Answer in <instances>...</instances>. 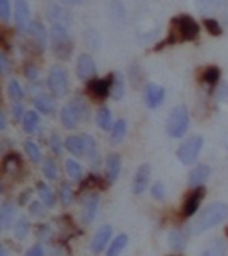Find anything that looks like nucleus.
Listing matches in <instances>:
<instances>
[{
	"label": "nucleus",
	"mask_w": 228,
	"mask_h": 256,
	"mask_svg": "<svg viewBox=\"0 0 228 256\" xmlns=\"http://www.w3.org/2000/svg\"><path fill=\"white\" fill-rule=\"evenodd\" d=\"M164 97H166V91H164L162 86H160L156 83H147L146 84L144 100H146V105L150 110H156L164 102Z\"/></svg>",
	"instance_id": "13"
},
{
	"label": "nucleus",
	"mask_w": 228,
	"mask_h": 256,
	"mask_svg": "<svg viewBox=\"0 0 228 256\" xmlns=\"http://www.w3.org/2000/svg\"><path fill=\"white\" fill-rule=\"evenodd\" d=\"M83 136V140H84V148H86V153L84 155L90 156V160L92 162H96L98 160L97 156V144H96V140L91 134H82Z\"/></svg>",
	"instance_id": "35"
},
{
	"label": "nucleus",
	"mask_w": 228,
	"mask_h": 256,
	"mask_svg": "<svg viewBox=\"0 0 228 256\" xmlns=\"http://www.w3.org/2000/svg\"><path fill=\"white\" fill-rule=\"evenodd\" d=\"M111 236H112V228L111 225H102L100 226L94 238H92V242H91V250L92 253L98 254V253H102L106 246H108V242L111 240Z\"/></svg>",
	"instance_id": "16"
},
{
	"label": "nucleus",
	"mask_w": 228,
	"mask_h": 256,
	"mask_svg": "<svg viewBox=\"0 0 228 256\" xmlns=\"http://www.w3.org/2000/svg\"><path fill=\"white\" fill-rule=\"evenodd\" d=\"M33 105H34V108L38 111L46 114V116H52V114L55 112V110H56L55 100L50 97V96H47V94L36 96L34 100H33Z\"/></svg>",
	"instance_id": "20"
},
{
	"label": "nucleus",
	"mask_w": 228,
	"mask_h": 256,
	"mask_svg": "<svg viewBox=\"0 0 228 256\" xmlns=\"http://www.w3.org/2000/svg\"><path fill=\"white\" fill-rule=\"evenodd\" d=\"M28 233H30V220L27 217H20L14 225V236L22 240L28 236Z\"/></svg>",
	"instance_id": "36"
},
{
	"label": "nucleus",
	"mask_w": 228,
	"mask_h": 256,
	"mask_svg": "<svg viewBox=\"0 0 228 256\" xmlns=\"http://www.w3.org/2000/svg\"><path fill=\"white\" fill-rule=\"evenodd\" d=\"M22 124H24V132L25 133H34L38 125H40V114H38L36 111H27L25 112V116L22 119Z\"/></svg>",
	"instance_id": "29"
},
{
	"label": "nucleus",
	"mask_w": 228,
	"mask_h": 256,
	"mask_svg": "<svg viewBox=\"0 0 228 256\" xmlns=\"http://www.w3.org/2000/svg\"><path fill=\"white\" fill-rule=\"evenodd\" d=\"M60 118H61V124L64 125L68 130H75L77 125H78V122H80L78 118H77V114H75V111L72 110V106L69 104L61 108Z\"/></svg>",
	"instance_id": "23"
},
{
	"label": "nucleus",
	"mask_w": 228,
	"mask_h": 256,
	"mask_svg": "<svg viewBox=\"0 0 228 256\" xmlns=\"http://www.w3.org/2000/svg\"><path fill=\"white\" fill-rule=\"evenodd\" d=\"M200 33V27L196 22V19L189 14H180L170 20V30L168 38L162 42H160L155 50H161L168 46H174L176 42H186L194 41Z\"/></svg>",
	"instance_id": "1"
},
{
	"label": "nucleus",
	"mask_w": 228,
	"mask_h": 256,
	"mask_svg": "<svg viewBox=\"0 0 228 256\" xmlns=\"http://www.w3.org/2000/svg\"><path fill=\"white\" fill-rule=\"evenodd\" d=\"M22 168H24L22 158L19 156V153H16V152L8 153V155L2 161V170L5 174L12 175V176H16L19 172H22Z\"/></svg>",
	"instance_id": "19"
},
{
	"label": "nucleus",
	"mask_w": 228,
	"mask_h": 256,
	"mask_svg": "<svg viewBox=\"0 0 228 256\" xmlns=\"http://www.w3.org/2000/svg\"><path fill=\"white\" fill-rule=\"evenodd\" d=\"M16 219V206L10 202H5L2 204V210H0V226L2 230H8L12 222Z\"/></svg>",
	"instance_id": "21"
},
{
	"label": "nucleus",
	"mask_w": 228,
	"mask_h": 256,
	"mask_svg": "<svg viewBox=\"0 0 228 256\" xmlns=\"http://www.w3.org/2000/svg\"><path fill=\"white\" fill-rule=\"evenodd\" d=\"M6 128V118H5V112H0V130H5Z\"/></svg>",
	"instance_id": "54"
},
{
	"label": "nucleus",
	"mask_w": 228,
	"mask_h": 256,
	"mask_svg": "<svg viewBox=\"0 0 228 256\" xmlns=\"http://www.w3.org/2000/svg\"><path fill=\"white\" fill-rule=\"evenodd\" d=\"M0 256H8V252H6L5 246H2V247H0Z\"/></svg>",
	"instance_id": "56"
},
{
	"label": "nucleus",
	"mask_w": 228,
	"mask_h": 256,
	"mask_svg": "<svg viewBox=\"0 0 228 256\" xmlns=\"http://www.w3.org/2000/svg\"><path fill=\"white\" fill-rule=\"evenodd\" d=\"M50 150H52L55 155H60L61 150H62V140L56 133H54L52 136H50Z\"/></svg>",
	"instance_id": "46"
},
{
	"label": "nucleus",
	"mask_w": 228,
	"mask_h": 256,
	"mask_svg": "<svg viewBox=\"0 0 228 256\" xmlns=\"http://www.w3.org/2000/svg\"><path fill=\"white\" fill-rule=\"evenodd\" d=\"M226 217H228V204L226 203H224V202L211 203L200 212V216L196 220H192L191 224H189L188 234L197 236L200 233L206 232V230L222 224Z\"/></svg>",
	"instance_id": "2"
},
{
	"label": "nucleus",
	"mask_w": 228,
	"mask_h": 256,
	"mask_svg": "<svg viewBox=\"0 0 228 256\" xmlns=\"http://www.w3.org/2000/svg\"><path fill=\"white\" fill-rule=\"evenodd\" d=\"M218 97H219V100H222V102H228V84H226V83L220 86L219 92H218Z\"/></svg>",
	"instance_id": "53"
},
{
	"label": "nucleus",
	"mask_w": 228,
	"mask_h": 256,
	"mask_svg": "<svg viewBox=\"0 0 228 256\" xmlns=\"http://www.w3.org/2000/svg\"><path fill=\"white\" fill-rule=\"evenodd\" d=\"M122 168V158L119 153H110L106 158V183L112 184L118 182Z\"/></svg>",
	"instance_id": "18"
},
{
	"label": "nucleus",
	"mask_w": 228,
	"mask_h": 256,
	"mask_svg": "<svg viewBox=\"0 0 228 256\" xmlns=\"http://www.w3.org/2000/svg\"><path fill=\"white\" fill-rule=\"evenodd\" d=\"M66 170H68V175L72 178V180H77L80 182L83 178V169L82 166L75 161V160H68L66 161Z\"/></svg>",
	"instance_id": "39"
},
{
	"label": "nucleus",
	"mask_w": 228,
	"mask_h": 256,
	"mask_svg": "<svg viewBox=\"0 0 228 256\" xmlns=\"http://www.w3.org/2000/svg\"><path fill=\"white\" fill-rule=\"evenodd\" d=\"M225 253H226V247L224 244V240L216 239L204 253H202V256H225Z\"/></svg>",
	"instance_id": "37"
},
{
	"label": "nucleus",
	"mask_w": 228,
	"mask_h": 256,
	"mask_svg": "<svg viewBox=\"0 0 228 256\" xmlns=\"http://www.w3.org/2000/svg\"><path fill=\"white\" fill-rule=\"evenodd\" d=\"M30 196H32V189H25V190H22V192H20V196H19V200H18V202H19V204H20V206H24V204L28 202Z\"/></svg>",
	"instance_id": "51"
},
{
	"label": "nucleus",
	"mask_w": 228,
	"mask_h": 256,
	"mask_svg": "<svg viewBox=\"0 0 228 256\" xmlns=\"http://www.w3.org/2000/svg\"><path fill=\"white\" fill-rule=\"evenodd\" d=\"M186 244H188V239L186 236L178 232V230H174V232H170L169 234V246L172 250L175 252H183L186 248Z\"/></svg>",
	"instance_id": "31"
},
{
	"label": "nucleus",
	"mask_w": 228,
	"mask_h": 256,
	"mask_svg": "<svg viewBox=\"0 0 228 256\" xmlns=\"http://www.w3.org/2000/svg\"><path fill=\"white\" fill-rule=\"evenodd\" d=\"M28 36L32 40V46L36 54H42L47 46V32L41 22H32L28 28Z\"/></svg>",
	"instance_id": "11"
},
{
	"label": "nucleus",
	"mask_w": 228,
	"mask_h": 256,
	"mask_svg": "<svg viewBox=\"0 0 228 256\" xmlns=\"http://www.w3.org/2000/svg\"><path fill=\"white\" fill-rule=\"evenodd\" d=\"M204 25H205L206 32H208L211 36H220V34H222V27H220V24H219L216 19L205 18V19H204Z\"/></svg>",
	"instance_id": "42"
},
{
	"label": "nucleus",
	"mask_w": 228,
	"mask_h": 256,
	"mask_svg": "<svg viewBox=\"0 0 228 256\" xmlns=\"http://www.w3.org/2000/svg\"><path fill=\"white\" fill-rule=\"evenodd\" d=\"M46 16L50 22H52V27H62V28L70 27L72 18L69 14V11L60 5L48 4L47 10H46Z\"/></svg>",
	"instance_id": "7"
},
{
	"label": "nucleus",
	"mask_w": 228,
	"mask_h": 256,
	"mask_svg": "<svg viewBox=\"0 0 228 256\" xmlns=\"http://www.w3.org/2000/svg\"><path fill=\"white\" fill-rule=\"evenodd\" d=\"M24 148H25V153H27V156L30 158L32 162L38 164V162L42 160L41 148L38 147V144L33 142V140H25V142H24Z\"/></svg>",
	"instance_id": "33"
},
{
	"label": "nucleus",
	"mask_w": 228,
	"mask_h": 256,
	"mask_svg": "<svg viewBox=\"0 0 228 256\" xmlns=\"http://www.w3.org/2000/svg\"><path fill=\"white\" fill-rule=\"evenodd\" d=\"M200 80L204 82L205 84L211 86V88L216 86L218 82L220 80V69L218 66H210V68H206L204 72H202Z\"/></svg>",
	"instance_id": "28"
},
{
	"label": "nucleus",
	"mask_w": 228,
	"mask_h": 256,
	"mask_svg": "<svg viewBox=\"0 0 228 256\" xmlns=\"http://www.w3.org/2000/svg\"><path fill=\"white\" fill-rule=\"evenodd\" d=\"M150 176H152V168L150 164H141L138 168L136 174H134V178H133V194L136 196H141L142 192H146V189L148 188V183H150Z\"/></svg>",
	"instance_id": "14"
},
{
	"label": "nucleus",
	"mask_w": 228,
	"mask_h": 256,
	"mask_svg": "<svg viewBox=\"0 0 228 256\" xmlns=\"http://www.w3.org/2000/svg\"><path fill=\"white\" fill-rule=\"evenodd\" d=\"M44 212H46V210H44V206H42L40 202H33L30 204V214L32 216L40 217V216H44Z\"/></svg>",
	"instance_id": "49"
},
{
	"label": "nucleus",
	"mask_w": 228,
	"mask_h": 256,
	"mask_svg": "<svg viewBox=\"0 0 228 256\" xmlns=\"http://www.w3.org/2000/svg\"><path fill=\"white\" fill-rule=\"evenodd\" d=\"M84 41L92 50H96L100 46V34L96 30H88L84 32Z\"/></svg>",
	"instance_id": "43"
},
{
	"label": "nucleus",
	"mask_w": 228,
	"mask_h": 256,
	"mask_svg": "<svg viewBox=\"0 0 228 256\" xmlns=\"http://www.w3.org/2000/svg\"><path fill=\"white\" fill-rule=\"evenodd\" d=\"M202 147H204V138L198 134L191 136L178 147V150H176V158L184 166H191L197 161Z\"/></svg>",
	"instance_id": "5"
},
{
	"label": "nucleus",
	"mask_w": 228,
	"mask_h": 256,
	"mask_svg": "<svg viewBox=\"0 0 228 256\" xmlns=\"http://www.w3.org/2000/svg\"><path fill=\"white\" fill-rule=\"evenodd\" d=\"M126 244H128V236L124 234V233L116 236L110 244L108 250H106V256H120V253L124 252Z\"/></svg>",
	"instance_id": "27"
},
{
	"label": "nucleus",
	"mask_w": 228,
	"mask_h": 256,
	"mask_svg": "<svg viewBox=\"0 0 228 256\" xmlns=\"http://www.w3.org/2000/svg\"><path fill=\"white\" fill-rule=\"evenodd\" d=\"M96 74H97V69H96V62H94L92 56L88 55V54L80 55L78 60H77V75H78V78L90 83L91 80L96 78Z\"/></svg>",
	"instance_id": "12"
},
{
	"label": "nucleus",
	"mask_w": 228,
	"mask_h": 256,
	"mask_svg": "<svg viewBox=\"0 0 228 256\" xmlns=\"http://www.w3.org/2000/svg\"><path fill=\"white\" fill-rule=\"evenodd\" d=\"M125 134H126V122L124 119H119L111 128V136H110L111 144H120Z\"/></svg>",
	"instance_id": "30"
},
{
	"label": "nucleus",
	"mask_w": 228,
	"mask_h": 256,
	"mask_svg": "<svg viewBox=\"0 0 228 256\" xmlns=\"http://www.w3.org/2000/svg\"><path fill=\"white\" fill-rule=\"evenodd\" d=\"M98 204H100V196L97 192H92V194H88L84 197L82 206V222L84 225H91L96 220Z\"/></svg>",
	"instance_id": "9"
},
{
	"label": "nucleus",
	"mask_w": 228,
	"mask_h": 256,
	"mask_svg": "<svg viewBox=\"0 0 228 256\" xmlns=\"http://www.w3.org/2000/svg\"><path fill=\"white\" fill-rule=\"evenodd\" d=\"M24 75L27 76L28 80L32 82H36L38 80V76H40V69H38L34 64H25V68H24Z\"/></svg>",
	"instance_id": "45"
},
{
	"label": "nucleus",
	"mask_w": 228,
	"mask_h": 256,
	"mask_svg": "<svg viewBox=\"0 0 228 256\" xmlns=\"http://www.w3.org/2000/svg\"><path fill=\"white\" fill-rule=\"evenodd\" d=\"M72 106V110L77 114V118L80 122H88L90 120V116H91V111H90V106H88V102L83 98V97H75L72 98V102L69 104Z\"/></svg>",
	"instance_id": "22"
},
{
	"label": "nucleus",
	"mask_w": 228,
	"mask_h": 256,
	"mask_svg": "<svg viewBox=\"0 0 228 256\" xmlns=\"http://www.w3.org/2000/svg\"><path fill=\"white\" fill-rule=\"evenodd\" d=\"M196 5L198 11H202L204 14H211V12L218 11L220 0H196Z\"/></svg>",
	"instance_id": "38"
},
{
	"label": "nucleus",
	"mask_w": 228,
	"mask_h": 256,
	"mask_svg": "<svg viewBox=\"0 0 228 256\" xmlns=\"http://www.w3.org/2000/svg\"><path fill=\"white\" fill-rule=\"evenodd\" d=\"M0 18L2 20H8L10 19V2L8 0H0Z\"/></svg>",
	"instance_id": "48"
},
{
	"label": "nucleus",
	"mask_w": 228,
	"mask_h": 256,
	"mask_svg": "<svg viewBox=\"0 0 228 256\" xmlns=\"http://www.w3.org/2000/svg\"><path fill=\"white\" fill-rule=\"evenodd\" d=\"M226 236H228V228H226Z\"/></svg>",
	"instance_id": "57"
},
{
	"label": "nucleus",
	"mask_w": 228,
	"mask_h": 256,
	"mask_svg": "<svg viewBox=\"0 0 228 256\" xmlns=\"http://www.w3.org/2000/svg\"><path fill=\"white\" fill-rule=\"evenodd\" d=\"M0 70H2V74H8V58L5 55V52L0 54Z\"/></svg>",
	"instance_id": "52"
},
{
	"label": "nucleus",
	"mask_w": 228,
	"mask_h": 256,
	"mask_svg": "<svg viewBox=\"0 0 228 256\" xmlns=\"http://www.w3.org/2000/svg\"><path fill=\"white\" fill-rule=\"evenodd\" d=\"M11 112H12V118H14V120H16V122H19V120H20V118L24 119V116H25L24 106H22V104H19V102H16V104L12 105Z\"/></svg>",
	"instance_id": "47"
},
{
	"label": "nucleus",
	"mask_w": 228,
	"mask_h": 256,
	"mask_svg": "<svg viewBox=\"0 0 228 256\" xmlns=\"http://www.w3.org/2000/svg\"><path fill=\"white\" fill-rule=\"evenodd\" d=\"M189 128V112L188 108L180 105V106H175L168 116L166 120V133L170 138L178 139L182 136L186 134Z\"/></svg>",
	"instance_id": "4"
},
{
	"label": "nucleus",
	"mask_w": 228,
	"mask_h": 256,
	"mask_svg": "<svg viewBox=\"0 0 228 256\" xmlns=\"http://www.w3.org/2000/svg\"><path fill=\"white\" fill-rule=\"evenodd\" d=\"M14 20L19 32H28L32 22H30V6L27 4V0H16Z\"/></svg>",
	"instance_id": "15"
},
{
	"label": "nucleus",
	"mask_w": 228,
	"mask_h": 256,
	"mask_svg": "<svg viewBox=\"0 0 228 256\" xmlns=\"http://www.w3.org/2000/svg\"><path fill=\"white\" fill-rule=\"evenodd\" d=\"M36 189H38V194H40L42 203H44V206L47 208H54L55 206V203H56V198H55V194H54V190L50 186H47L44 182H40L36 184Z\"/></svg>",
	"instance_id": "25"
},
{
	"label": "nucleus",
	"mask_w": 228,
	"mask_h": 256,
	"mask_svg": "<svg viewBox=\"0 0 228 256\" xmlns=\"http://www.w3.org/2000/svg\"><path fill=\"white\" fill-rule=\"evenodd\" d=\"M47 84L50 92L55 97H64L69 92V76L66 69L61 66H54L50 69Z\"/></svg>",
	"instance_id": "6"
},
{
	"label": "nucleus",
	"mask_w": 228,
	"mask_h": 256,
	"mask_svg": "<svg viewBox=\"0 0 228 256\" xmlns=\"http://www.w3.org/2000/svg\"><path fill=\"white\" fill-rule=\"evenodd\" d=\"M60 198H61V203L64 204V206H69V204H72V202L75 198V192L70 188V184H68V183L61 184V188H60Z\"/></svg>",
	"instance_id": "40"
},
{
	"label": "nucleus",
	"mask_w": 228,
	"mask_h": 256,
	"mask_svg": "<svg viewBox=\"0 0 228 256\" xmlns=\"http://www.w3.org/2000/svg\"><path fill=\"white\" fill-rule=\"evenodd\" d=\"M64 147L68 148V152H70L72 155H75V156H83L86 153L83 136H69V138H66Z\"/></svg>",
	"instance_id": "24"
},
{
	"label": "nucleus",
	"mask_w": 228,
	"mask_h": 256,
	"mask_svg": "<svg viewBox=\"0 0 228 256\" xmlns=\"http://www.w3.org/2000/svg\"><path fill=\"white\" fill-rule=\"evenodd\" d=\"M112 86H111V97L114 100H120L125 94V84H124V76L119 72H114Z\"/></svg>",
	"instance_id": "32"
},
{
	"label": "nucleus",
	"mask_w": 228,
	"mask_h": 256,
	"mask_svg": "<svg viewBox=\"0 0 228 256\" xmlns=\"http://www.w3.org/2000/svg\"><path fill=\"white\" fill-rule=\"evenodd\" d=\"M6 91H8V96L11 97V100L20 102L24 98V89H22V86L19 84L18 80H10Z\"/></svg>",
	"instance_id": "41"
},
{
	"label": "nucleus",
	"mask_w": 228,
	"mask_h": 256,
	"mask_svg": "<svg viewBox=\"0 0 228 256\" xmlns=\"http://www.w3.org/2000/svg\"><path fill=\"white\" fill-rule=\"evenodd\" d=\"M64 4H69V5H80V4H83L84 0H62Z\"/></svg>",
	"instance_id": "55"
},
{
	"label": "nucleus",
	"mask_w": 228,
	"mask_h": 256,
	"mask_svg": "<svg viewBox=\"0 0 228 256\" xmlns=\"http://www.w3.org/2000/svg\"><path fill=\"white\" fill-rule=\"evenodd\" d=\"M114 75L110 74L105 78H94L88 83V92H90L96 100H105L111 96V86H112Z\"/></svg>",
	"instance_id": "8"
},
{
	"label": "nucleus",
	"mask_w": 228,
	"mask_h": 256,
	"mask_svg": "<svg viewBox=\"0 0 228 256\" xmlns=\"http://www.w3.org/2000/svg\"><path fill=\"white\" fill-rule=\"evenodd\" d=\"M211 175V168L208 164H198L197 168H194L191 172H189V176H188V186L189 188H200L204 186V183L208 180Z\"/></svg>",
	"instance_id": "17"
},
{
	"label": "nucleus",
	"mask_w": 228,
	"mask_h": 256,
	"mask_svg": "<svg viewBox=\"0 0 228 256\" xmlns=\"http://www.w3.org/2000/svg\"><path fill=\"white\" fill-rule=\"evenodd\" d=\"M25 256H44V247L41 244H34L33 247L27 250Z\"/></svg>",
	"instance_id": "50"
},
{
	"label": "nucleus",
	"mask_w": 228,
	"mask_h": 256,
	"mask_svg": "<svg viewBox=\"0 0 228 256\" xmlns=\"http://www.w3.org/2000/svg\"><path fill=\"white\" fill-rule=\"evenodd\" d=\"M96 122L102 130L108 132L112 128V114L106 106H100L96 114Z\"/></svg>",
	"instance_id": "26"
},
{
	"label": "nucleus",
	"mask_w": 228,
	"mask_h": 256,
	"mask_svg": "<svg viewBox=\"0 0 228 256\" xmlns=\"http://www.w3.org/2000/svg\"><path fill=\"white\" fill-rule=\"evenodd\" d=\"M150 192H152V197L155 200H162L166 197V188H164V184L161 182H156L154 186H152Z\"/></svg>",
	"instance_id": "44"
},
{
	"label": "nucleus",
	"mask_w": 228,
	"mask_h": 256,
	"mask_svg": "<svg viewBox=\"0 0 228 256\" xmlns=\"http://www.w3.org/2000/svg\"><path fill=\"white\" fill-rule=\"evenodd\" d=\"M50 42H52V52L58 60H69L74 52V41L69 34V28L52 27L50 30Z\"/></svg>",
	"instance_id": "3"
},
{
	"label": "nucleus",
	"mask_w": 228,
	"mask_h": 256,
	"mask_svg": "<svg viewBox=\"0 0 228 256\" xmlns=\"http://www.w3.org/2000/svg\"><path fill=\"white\" fill-rule=\"evenodd\" d=\"M205 194H206V189L204 186L196 188L191 194L186 197V200L183 203V208H182V216L183 217H192L198 211L200 202L204 200Z\"/></svg>",
	"instance_id": "10"
},
{
	"label": "nucleus",
	"mask_w": 228,
	"mask_h": 256,
	"mask_svg": "<svg viewBox=\"0 0 228 256\" xmlns=\"http://www.w3.org/2000/svg\"><path fill=\"white\" fill-rule=\"evenodd\" d=\"M42 174L47 180H56L58 176V168H56V162L54 158H46L42 162Z\"/></svg>",
	"instance_id": "34"
}]
</instances>
